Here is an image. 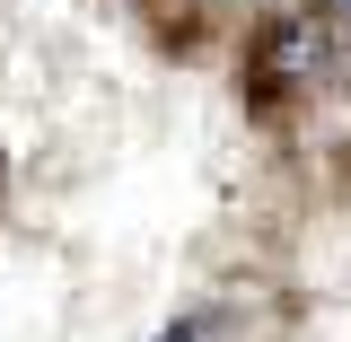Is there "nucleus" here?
Segmentation results:
<instances>
[{"label":"nucleus","instance_id":"3","mask_svg":"<svg viewBox=\"0 0 351 342\" xmlns=\"http://www.w3.org/2000/svg\"><path fill=\"white\" fill-rule=\"evenodd\" d=\"M343 18H351V0H343Z\"/></svg>","mask_w":351,"mask_h":342},{"label":"nucleus","instance_id":"2","mask_svg":"<svg viewBox=\"0 0 351 342\" xmlns=\"http://www.w3.org/2000/svg\"><path fill=\"white\" fill-rule=\"evenodd\" d=\"M158 342H193V325H176V334H158Z\"/></svg>","mask_w":351,"mask_h":342},{"label":"nucleus","instance_id":"1","mask_svg":"<svg viewBox=\"0 0 351 342\" xmlns=\"http://www.w3.org/2000/svg\"><path fill=\"white\" fill-rule=\"evenodd\" d=\"M325 62H334V27L325 18H281L263 36V88H307V80H325Z\"/></svg>","mask_w":351,"mask_h":342}]
</instances>
